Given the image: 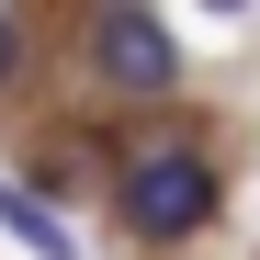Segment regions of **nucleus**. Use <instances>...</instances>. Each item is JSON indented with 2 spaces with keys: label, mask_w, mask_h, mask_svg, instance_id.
<instances>
[{
  "label": "nucleus",
  "mask_w": 260,
  "mask_h": 260,
  "mask_svg": "<svg viewBox=\"0 0 260 260\" xmlns=\"http://www.w3.org/2000/svg\"><path fill=\"white\" fill-rule=\"evenodd\" d=\"M113 204H124V226H136L147 249H170V238H204V226H215V170H204L192 147H147V158H124Z\"/></svg>",
  "instance_id": "1"
},
{
  "label": "nucleus",
  "mask_w": 260,
  "mask_h": 260,
  "mask_svg": "<svg viewBox=\"0 0 260 260\" xmlns=\"http://www.w3.org/2000/svg\"><path fill=\"white\" fill-rule=\"evenodd\" d=\"M91 79L124 102H158L170 79H181V34H170L158 12H136V0H113V12L91 23Z\"/></svg>",
  "instance_id": "2"
},
{
  "label": "nucleus",
  "mask_w": 260,
  "mask_h": 260,
  "mask_svg": "<svg viewBox=\"0 0 260 260\" xmlns=\"http://www.w3.org/2000/svg\"><path fill=\"white\" fill-rule=\"evenodd\" d=\"M12 68H23V23L0 12V91H12Z\"/></svg>",
  "instance_id": "4"
},
{
  "label": "nucleus",
  "mask_w": 260,
  "mask_h": 260,
  "mask_svg": "<svg viewBox=\"0 0 260 260\" xmlns=\"http://www.w3.org/2000/svg\"><path fill=\"white\" fill-rule=\"evenodd\" d=\"M0 226H12V238H23L34 260H79V238H68V226H57V215H46V204H34V192H12V181H0Z\"/></svg>",
  "instance_id": "3"
}]
</instances>
